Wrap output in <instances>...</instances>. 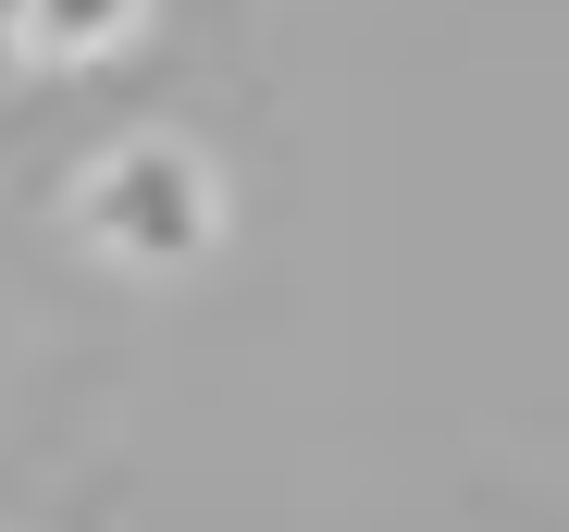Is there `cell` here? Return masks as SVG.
I'll use <instances>...</instances> for the list:
<instances>
[{
	"instance_id": "cell-3",
	"label": "cell",
	"mask_w": 569,
	"mask_h": 532,
	"mask_svg": "<svg viewBox=\"0 0 569 532\" xmlns=\"http://www.w3.org/2000/svg\"><path fill=\"white\" fill-rule=\"evenodd\" d=\"M0 38H26V0H0Z\"/></svg>"
},
{
	"instance_id": "cell-2",
	"label": "cell",
	"mask_w": 569,
	"mask_h": 532,
	"mask_svg": "<svg viewBox=\"0 0 569 532\" xmlns=\"http://www.w3.org/2000/svg\"><path fill=\"white\" fill-rule=\"evenodd\" d=\"M149 0H26V50H112Z\"/></svg>"
},
{
	"instance_id": "cell-1",
	"label": "cell",
	"mask_w": 569,
	"mask_h": 532,
	"mask_svg": "<svg viewBox=\"0 0 569 532\" xmlns=\"http://www.w3.org/2000/svg\"><path fill=\"white\" fill-rule=\"evenodd\" d=\"M74 223L100 235L112 260H137V273H186V260L211 248L223 199H211V161H199V149H173V137H124V149L74 187Z\"/></svg>"
}]
</instances>
